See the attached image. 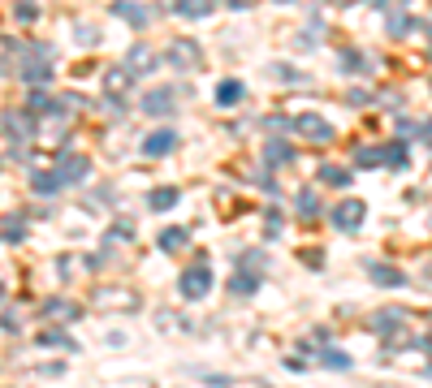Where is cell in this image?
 I'll return each mask as SVG.
<instances>
[{"label":"cell","instance_id":"cell-1","mask_svg":"<svg viewBox=\"0 0 432 388\" xmlns=\"http://www.w3.org/2000/svg\"><path fill=\"white\" fill-rule=\"evenodd\" d=\"M52 169L61 173V182H65V186H74V182H87V177H91V160L78 155V151H56Z\"/></svg>","mask_w":432,"mask_h":388},{"label":"cell","instance_id":"cell-2","mask_svg":"<svg viewBox=\"0 0 432 388\" xmlns=\"http://www.w3.org/2000/svg\"><path fill=\"white\" fill-rule=\"evenodd\" d=\"M121 65H125L134 78H143V74H156V69H160V56H156L152 43H130V52L121 56Z\"/></svg>","mask_w":432,"mask_h":388},{"label":"cell","instance_id":"cell-3","mask_svg":"<svg viewBox=\"0 0 432 388\" xmlns=\"http://www.w3.org/2000/svg\"><path fill=\"white\" fill-rule=\"evenodd\" d=\"M207 289H212V272H207V263L199 259L195 268H186V272H182V298L199 302V298H207Z\"/></svg>","mask_w":432,"mask_h":388},{"label":"cell","instance_id":"cell-4","mask_svg":"<svg viewBox=\"0 0 432 388\" xmlns=\"http://www.w3.org/2000/svg\"><path fill=\"white\" fill-rule=\"evenodd\" d=\"M294 134L311 138V142H329L333 138V125L320 117V112H298V117H294Z\"/></svg>","mask_w":432,"mask_h":388},{"label":"cell","instance_id":"cell-5","mask_svg":"<svg viewBox=\"0 0 432 388\" xmlns=\"http://www.w3.org/2000/svg\"><path fill=\"white\" fill-rule=\"evenodd\" d=\"M169 65H178L182 74L199 69V65H203V52H199V43H195V39H173V47H169Z\"/></svg>","mask_w":432,"mask_h":388},{"label":"cell","instance_id":"cell-6","mask_svg":"<svg viewBox=\"0 0 432 388\" xmlns=\"http://www.w3.org/2000/svg\"><path fill=\"white\" fill-rule=\"evenodd\" d=\"M329 216H333V224H338L342 233H355L359 224H363V216H367V207H363L359 199H346V203H338V207H333Z\"/></svg>","mask_w":432,"mask_h":388},{"label":"cell","instance_id":"cell-7","mask_svg":"<svg viewBox=\"0 0 432 388\" xmlns=\"http://www.w3.org/2000/svg\"><path fill=\"white\" fill-rule=\"evenodd\" d=\"M173 104H178V91H169V87L143 95V112H147V117H169V112H178Z\"/></svg>","mask_w":432,"mask_h":388},{"label":"cell","instance_id":"cell-8","mask_svg":"<svg viewBox=\"0 0 432 388\" xmlns=\"http://www.w3.org/2000/svg\"><path fill=\"white\" fill-rule=\"evenodd\" d=\"M0 125L13 134V142H30V138H35V121H30V112H22V108L5 112V117H0Z\"/></svg>","mask_w":432,"mask_h":388},{"label":"cell","instance_id":"cell-9","mask_svg":"<svg viewBox=\"0 0 432 388\" xmlns=\"http://www.w3.org/2000/svg\"><path fill=\"white\" fill-rule=\"evenodd\" d=\"M178 134H173V129H156V134H147V138H143V151H147V155H169L173 147H178Z\"/></svg>","mask_w":432,"mask_h":388},{"label":"cell","instance_id":"cell-10","mask_svg":"<svg viewBox=\"0 0 432 388\" xmlns=\"http://www.w3.org/2000/svg\"><path fill=\"white\" fill-rule=\"evenodd\" d=\"M113 18L130 22V26H147V22H152V13L143 9L138 0H117V5H113Z\"/></svg>","mask_w":432,"mask_h":388},{"label":"cell","instance_id":"cell-11","mask_svg":"<svg viewBox=\"0 0 432 388\" xmlns=\"http://www.w3.org/2000/svg\"><path fill=\"white\" fill-rule=\"evenodd\" d=\"M95 306H125V311H134L138 294H130V289H100V294H95Z\"/></svg>","mask_w":432,"mask_h":388},{"label":"cell","instance_id":"cell-12","mask_svg":"<svg viewBox=\"0 0 432 388\" xmlns=\"http://www.w3.org/2000/svg\"><path fill=\"white\" fill-rule=\"evenodd\" d=\"M367 277H372L376 285H385V289H398V285H407L402 268H389V263H367Z\"/></svg>","mask_w":432,"mask_h":388},{"label":"cell","instance_id":"cell-13","mask_svg":"<svg viewBox=\"0 0 432 388\" xmlns=\"http://www.w3.org/2000/svg\"><path fill=\"white\" fill-rule=\"evenodd\" d=\"M78 315H83V311H78L74 302H65V298H52V302L43 306V319H48V323H70V319H78Z\"/></svg>","mask_w":432,"mask_h":388},{"label":"cell","instance_id":"cell-14","mask_svg":"<svg viewBox=\"0 0 432 388\" xmlns=\"http://www.w3.org/2000/svg\"><path fill=\"white\" fill-rule=\"evenodd\" d=\"M338 65H342V69H346V74H372V65H376V61H372V56H367V52H359V47H346V52H342V61H338Z\"/></svg>","mask_w":432,"mask_h":388},{"label":"cell","instance_id":"cell-15","mask_svg":"<svg viewBox=\"0 0 432 388\" xmlns=\"http://www.w3.org/2000/svg\"><path fill=\"white\" fill-rule=\"evenodd\" d=\"M130 83H134V74L125 69V65H113V69L104 74V91L108 95H125V87H130Z\"/></svg>","mask_w":432,"mask_h":388},{"label":"cell","instance_id":"cell-16","mask_svg":"<svg viewBox=\"0 0 432 388\" xmlns=\"http://www.w3.org/2000/svg\"><path fill=\"white\" fill-rule=\"evenodd\" d=\"M264 160L268 164H294V147L281 142V138H273V142H264Z\"/></svg>","mask_w":432,"mask_h":388},{"label":"cell","instance_id":"cell-17","mask_svg":"<svg viewBox=\"0 0 432 388\" xmlns=\"http://www.w3.org/2000/svg\"><path fill=\"white\" fill-rule=\"evenodd\" d=\"M173 13H178V18H207V13H212V0H178Z\"/></svg>","mask_w":432,"mask_h":388},{"label":"cell","instance_id":"cell-18","mask_svg":"<svg viewBox=\"0 0 432 388\" xmlns=\"http://www.w3.org/2000/svg\"><path fill=\"white\" fill-rule=\"evenodd\" d=\"M61 186H65V182H61V173L52 169V173H35V177H30V190H35V194H56Z\"/></svg>","mask_w":432,"mask_h":388},{"label":"cell","instance_id":"cell-19","mask_svg":"<svg viewBox=\"0 0 432 388\" xmlns=\"http://www.w3.org/2000/svg\"><path fill=\"white\" fill-rule=\"evenodd\" d=\"M156 241H160V250H182L186 241H190V233H186V229H165Z\"/></svg>","mask_w":432,"mask_h":388},{"label":"cell","instance_id":"cell-20","mask_svg":"<svg viewBox=\"0 0 432 388\" xmlns=\"http://www.w3.org/2000/svg\"><path fill=\"white\" fill-rule=\"evenodd\" d=\"M121 237H134V220H117V224H113V229H108V233H104V246H108V250H113V246H117V241H121Z\"/></svg>","mask_w":432,"mask_h":388},{"label":"cell","instance_id":"cell-21","mask_svg":"<svg viewBox=\"0 0 432 388\" xmlns=\"http://www.w3.org/2000/svg\"><path fill=\"white\" fill-rule=\"evenodd\" d=\"M320 182H325V186H350V173L346 169H338V164H325V169H320Z\"/></svg>","mask_w":432,"mask_h":388},{"label":"cell","instance_id":"cell-22","mask_svg":"<svg viewBox=\"0 0 432 388\" xmlns=\"http://www.w3.org/2000/svg\"><path fill=\"white\" fill-rule=\"evenodd\" d=\"M372 328H376V332H393V328H402V311H380V315L372 319Z\"/></svg>","mask_w":432,"mask_h":388},{"label":"cell","instance_id":"cell-23","mask_svg":"<svg viewBox=\"0 0 432 388\" xmlns=\"http://www.w3.org/2000/svg\"><path fill=\"white\" fill-rule=\"evenodd\" d=\"M294 207H298V216H316V212H320V199H316V190H298Z\"/></svg>","mask_w":432,"mask_h":388},{"label":"cell","instance_id":"cell-24","mask_svg":"<svg viewBox=\"0 0 432 388\" xmlns=\"http://www.w3.org/2000/svg\"><path fill=\"white\" fill-rule=\"evenodd\" d=\"M380 160H385V151H380V147H359V151H355V164H359V169H376Z\"/></svg>","mask_w":432,"mask_h":388},{"label":"cell","instance_id":"cell-25","mask_svg":"<svg viewBox=\"0 0 432 388\" xmlns=\"http://www.w3.org/2000/svg\"><path fill=\"white\" fill-rule=\"evenodd\" d=\"M156 212H169L173 203H178V190H152V199H147Z\"/></svg>","mask_w":432,"mask_h":388},{"label":"cell","instance_id":"cell-26","mask_svg":"<svg viewBox=\"0 0 432 388\" xmlns=\"http://www.w3.org/2000/svg\"><path fill=\"white\" fill-rule=\"evenodd\" d=\"M216 100L220 104H238V100H243V83H220L216 87Z\"/></svg>","mask_w":432,"mask_h":388},{"label":"cell","instance_id":"cell-27","mask_svg":"<svg viewBox=\"0 0 432 388\" xmlns=\"http://www.w3.org/2000/svg\"><path fill=\"white\" fill-rule=\"evenodd\" d=\"M0 233H5L9 241H22V237H26V220H22V216H9V220H5V229H0Z\"/></svg>","mask_w":432,"mask_h":388},{"label":"cell","instance_id":"cell-28","mask_svg":"<svg viewBox=\"0 0 432 388\" xmlns=\"http://www.w3.org/2000/svg\"><path fill=\"white\" fill-rule=\"evenodd\" d=\"M39 341H43V345H56V349H74V341H70L65 332H56V328H48V332L39 336Z\"/></svg>","mask_w":432,"mask_h":388},{"label":"cell","instance_id":"cell-29","mask_svg":"<svg viewBox=\"0 0 432 388\" xmlns=\"http://www.w3.org/2000/svg\"><path fill=\"white\" fill-rule=\"evenodd\" d=\"M74 35H78V43H83V47L100 43V30H95V26H74Z\"/></svg>","mask_w":432,"mask_h":388},{"label":"cell","instance_id":"cell-30","mask_svg":"<svg viewBox=\"0 0 432 388\" xmlns=\"http://www.w3.org/2000/svg\"><path fill=\"white\" fill-rule=\"evenodd\" d=\"M320 363H325V367H333V371H346V367H350V358H346V354H333V349H325V354H320Z\"/></svg>","mask_w":432,"mask_h":388},{"label":"cell","instance_id":"cell-31","mask_svg":"<svg viewBox=\"0 0 432 388\" xmlns=\"http://www.w3.org/2000/svg\"><path fill=\"white\" fill-rule=\"evenodd\" d=\"M385 160H389L393 169H407V147H402V142H393V147L385 151Z\"/></svg>","mask_w":432,"mask_h":388},{"label":"cell","instance_id":"cell-32","mask_svg":"<svg viewBox=\"0 0 432 388\" xmlns=\"http://www.w3.org/2000/svg\"><path fill=\"white\" fill-rule=\"evenodd\" d=\"M13 18H18V22H35V18H39V9L30 5V0H22V5L13 9Z\"/></svg>","mask_w":432,"mask_h":388},{"label":"cell","instance_id":"cell-33","mask_svg":"<svg viewBox=\"0 0 432 388\" xmlns=\"http://www.w3.org/2000/svg\"><path fill=\"white\" fill-rule=\"evenodd\" d=\"M407 30H411V18L407 13H393L389 18V35H407Z\"/></svg>","mask_w":432,"mask_h":388},{"label":"cell","instance_id":"cell-34","mask_svg":"<svg viewBox=\"0 0 432 388\" xmlns=\"http://www.w3.org/2000/svg\"><path fill=\"white\" fill-rule=\"evenodd\" d=\"M255 285H260L255 277H247V272H238V277H234V294H251Z\"/></svg>","mask_w":432,"mask_h":388},{"label":"cell","instance_id":"cell-35","mask_svg":"<svg viewBox=\"0 0 432 388\" xmlns=\"http://www.w3.org/2000/svg\"><path fill=\"white\" fill-rule=\"evenodd\" d=\"M273 78L277 83H298V74L290 69V65H273Z\"/></svg>","mask_w":432,"mask_h":388},{"label":"cell","instance_id":"cell-36","mask_svg":"<svg viewBox=\"0 0 432 388\" xmlns=\"http://www.w3.org/2000/svg\"><path fill=\"white\" fill-rule=\"evenodd\" d=\"M243 263H251V268H260V272H264V268H268V259H264V255H255V250H251V255H243Z\"/></svg>","mask_w":432,"mask_h":388},{"label":"cell","instance_id":"cell-37","mask_svg":"<svg viewBox=\"0 0 432 388\" xmlns=\"http://www.w3.org/2000/svg\"><path fill=\"white\" fill-rule=\"evenodd\" d=\"M277 233H281V216L268 212V237H277Z\"/></svg>","mask_w":432,"mask_h":388},{"label":"cell","instance_id":"cell-38","mask_svg":"<svg viewBox=\"0 0 432 388\" xmlns=\"http://www.w3.org/2000/svg\"><path fill=\"white\" fill-rule=\"evenodd\" d=\"M372 5H376V9H402L407 0H372Z\"/></svg>","mask_w":432,"mask_h":388},{"label":"cell","instance_id":"cell-39","mask_svg":"<svg viewBox=\"0 0 432 388\" xmlns=\"http://www.w3.org/2000/svg\"><path fill=\"white\" fill-rule=\"evenodd\" d=\"M225 5H229V9H251L255 0H225Z\"/></svg>","mask_w":432,"mask_h":388},{"label":"cell","instance_id":"cell-40","mask_svg":"<svg viewBox=\"0 0 432 388\" xmlns=\"http://www.w3.org/2000/svg\"><path fill=\"white\" fill-rule=\"evenodd\" d=\"M424 138H428V147H432V121H428V125H424Z\"/></svg>","mask_w":432,"mask_h":388},{"label":"cell","instance_id":"cell-41","mask_svg":"<svg viewBox=\"0 0 432 388\" xmlns=\"http://www.w3.org/2000/svg\"><path fill=\"white\" fill-rule=\"evenodd\" d=\"M338 5H355V0H338Z\"/></svg>","mask_w":432,"mask_h":388},{"label":"cell","instance_id":"cell-42","mask_svg":"<svg viewBox=\"0 0 432 388\" xmlns=\"http://www.w3.org/2000/svg\"><path fill=\"white\" fill-rule=\"evenodd\" d=\"M281 5H290V0H281Z\"/></svg>","mask_w":432,"mask_h":388},{"label":"cell","instance_id":"cell-43","mask_svg":"<svg viewBox=\"0 0 432 388\" xmlns=\"http://www.w3.org/2000/svg\"><path fill=\"white\" fill-rule=\"evenodd\" d=\"M0 294H5V289H0Z\"/></svg>","mask_w":432,"mask_h":388},{"label":"cell","instance_id":"cell-44","mask_svg":"<svg viewBox=\"0 0 432 388\" xmlns=\"http://www.w3.org/2000/svg\"><path fill=\"white\" fill-rule=\"evenodd\" d=\"M428 52H432V47H428Z\"/></svg>","mask_w":432,"mask_h":388}]
</instances>
